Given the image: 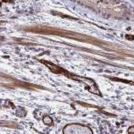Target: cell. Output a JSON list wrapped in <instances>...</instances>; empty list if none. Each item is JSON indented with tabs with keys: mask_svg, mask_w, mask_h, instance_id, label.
Returning a JSON list of instances; mask_svg holds the SVG:
<instances>
[{
	"mask_svg": "<svg viewBox=\"0 0 134 134\" xmlns=\"http://www.w3.org/2000/svg\"><path fill=\"white\" fill-rule=\"evenodd\" d=\"M43 63H44V64H46L50 68V70L52 71V72H61V69H60L59 67L54 65V64H51V63H47V62H45V61Z\"/></svg>",
	"mask_w": 134,
	"mask_h": 134,
	"instance_id": "7a4b0ae2",
	"label": "cell"
},
{
	"mask_svg": "<svg viewBox=\"0 0 134 134\" xmlns=\"http://www.w3.org/2000/svg\"><path fill=\"white\" fill-rule=\"evenodd\" d=\"M126 38H130V40H133V37H131V36H130V37L129 36H126Z\"/></svg>",
	"mask_w": 134,
	"mask_h": 134,
	"instance_id": "5b68a950",
	"label": "cell"
},
{
	"mask_svg": "<svg viewBox=\"0 0 134 134\" xmlns=\"http://www.w3.org/2000/svg\"><path fill=\"white\" fill-rule=\"evenodd\" d=\"M128 131H129L130 133H134V126L131 127V128H130Z\"/></svg>",
	"mask_w": 134,
	"mask_h": 134,
	"instance_id": "277c9868",
	"label": "cell"
},
{
	"mask_svg": "<svg viewBox=\"0 0 134 134\" xmlns=\"http://www.w3.org/2000/svg\"><path fill=\"white\" fill-rule=\"evenodd\" d=\"M43 122H44L45 124L49 125V124H52V122H53V120H52V119L49 117V116H45V117L43 118Z\"/></svg>",
	"mask_w": 134,
	"mask_h": 134,
	"instance_id": "3957f363",
	"label": "cell"
},
{
	"mask_svg": "<svg viewBox=\"0 0 134 134\" xmlns=\"http://www.w3.org/2000/svg\"><path fill=\"white\" fill-rule=\"evenodd\" d=\"M64 134H93L92 130L88 126L77 124H68L63 130Z\"/></svg>",
	"mask_w": 134,
	"mask_h": 134,
	"instance_id": "6da1fadb",
	"label": "cell"
}]
</instances>
